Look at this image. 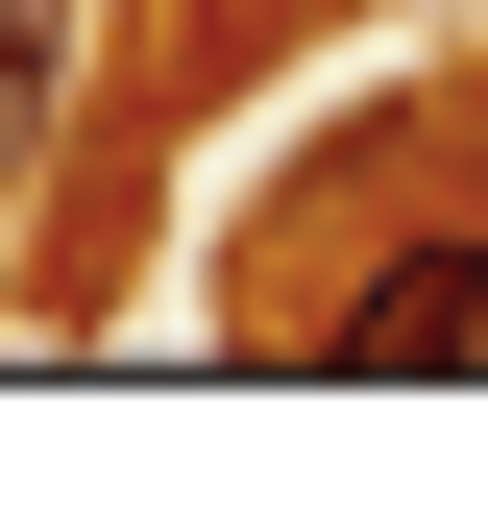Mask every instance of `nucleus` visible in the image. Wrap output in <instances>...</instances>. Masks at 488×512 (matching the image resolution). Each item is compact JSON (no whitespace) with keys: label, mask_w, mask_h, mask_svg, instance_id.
Wrapping results in <instances>:
<instances>
[{"label":"nucleus","mask_w":488,"mask_h":512,"mask_svg":"<svg viewBox=\"0 0 488 512\" xmlns=\"http://www.w3.org/2000/svg\"><path fill=\"white\" fill-rule=\"evenodd\" d=\"M74 74H98V0H0V196L49 171V122H74Z\"/></svg>","instance_id":"nucleus-2"},{"label":"nucleus","mask_w":488,"mask_h":512,"mask_svg":"<svg viewBox=\"0 0 488 512\" xmlns=\"http://www.w3.org/2000/svg\"><path fill=\"white\" fill-rule=\"evenodd\" d=\"M318 366H488V220H440V244H391V269H342V317H318Z\"/></svg>","instance_id":"nucleus-1"}]
</instances>
